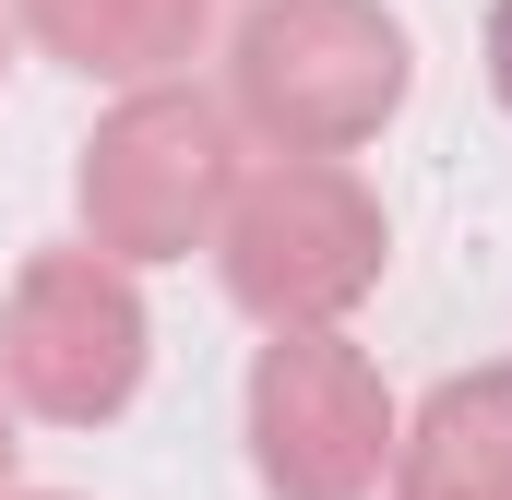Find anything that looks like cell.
<instances>
[{
    "instance_id": "cell-1",
    "label": "cell",
    "mask_w": 512,
    "mask_h": 500,
    "mask_svg": "<svg viewBox=\"0 0 512 500\" xmlns=\"http://www.w3.org/2000/svg\"><path fill=\"white\" fill-rule=\"evenodd\" d=\"M393 215L346 155H262L227 191L215 274L262 334H346V310L382 286Z\"/></svg>"
},
{
    "instance_id": "cell-2",
    "label": "cell",
    "mask_w": 512,
    "mask_h": 500,
    "mask_svg": "<svg viewBox=\"0 0 512 500\" xmlns=\"http://www.w3.org/2000/svg\"><path fill=\"white\" fill-rule=\"evenodd\" d=\"M417 48L382 0H251L227 36V120L274 155H358L405 108Z\"/></svg>"
},
{
    "instance_id": "cell-3",
    "label": "cell",
    "mask_w": 512,
    "mask_h": 500,
    "mask_svg": "<svg viewBox=\"0 0 512 500\" xmlns=\"http://www.w3.org/2000/svg\"><path fill=\"white\" fill-rule=\"evenodd\" d=\"M227 191H239V120H227V96H191V84L120 96L108 120L84 131V167H72L84 250L120 262V274L215 250Z\"/></svg>"
},
{
    "instance_id": "cell-4",
    "label": "cell",
    "mask_w": 512,
    "mask_h": 500,
    "mask_svg": "<svg viewBox=\"0 0 512 500\" xmlns=\"http://www.w3.org/2000/svg\"><path fill=\"white\" fill-rule=\"evenodd\" d=\"M155 358L143 286L96 250H36L0 298V393L48 429H108Z\"/></svg>"
},
{
    "instance_id": "cell-5",
    "label": "cell",
    "mask_w": 512,
    "mask_h": 500,
    "mask_svg": "<svg viewBox=\"0 0 512 500\" xmlns=\"http://www.w3.org/2000/svg\"><path fill=\"white\" fill-rule=\"evenodd\" d=\"M239 429H251L262 500H370L393 477V441H405L382 370L346 334H274L251 358Z\"/></svg>"
},
{
    "instance_id": "cell-6",
    "label": "cell",
    "mask_w": 512,
    "mask_h": 500,
    "mask_svg": "<svg viewBox=\"0 0 512 500\" xmlns=\"http://www.w3.org/2000/svg\"><path fill=\"white\" fill-rule=\"evenodd\" d=\"M203 24H215V0H24V36L60 60V72H84V84H179V60L203 48Z\"/></svg>"
},
{
    "instance_id": "cell-7",
    "label": "cell",
    "mask_w": 512,
    "mask_h": 500,
    "mask_svg": "<svg viewBox=\"0 0 512 500\" xmlns=\"http://www.w3.org/2000/svg\"><path fill=\"white\" fill-rule=\"evenodd\" d=\"M393 489L405 500H512V358L501 370H453L405 417Z\"/></svg>"
},
{
    "instance_id": "cell-8",
    "label": "cell",
    "mask_w": 512,
    "mask_h": 500,
    "mask_svg": "<svg viewBox=\"0 0 512 500\" xmlns=\"http://www.w3.org/2000/svg\"><path fill=\"white\" fill-rule=\"evenodd\" d=\"M489 96L512 108V0H489Z\"/></svg>"
},
{
    "instance_id": "cell-9",
    "label": "cell",
    "mask_w": 512,
    "mask_h": 500,
    "mask_svg": "<svg viewBox=\"0 0 512 500\" xmlns=\"http://www.w3.org/2000/svg\"><path fill=\"white\" fill-rule=\"evenodd\" d=\"M0 500H12V405H0Z\"/></svg>"
},
{
    "instance_id": "cell-10",
    "label": "cell",
    "mask_w": 512,
    "mask_h": 500,
    "mask_svg": "<svg viewBox=\"0 0 512 500\" xmlns=\"http://www.w3.org/2000/svg\"><path fill=\"white\" fill-rule=\"evenodd\" d=\"M12 500H60V489H12Z\"/></svg>"
},
{
    "instance_id": "cell-11",
    "label": "cell",
    "mask_w": 512,
    "mask_h": 500,
    "mask_svg": "<svg viewBox=\"0 0 512 500\" xmlns=\"http://www.w3.org/2000/svg\"><path fill=\"white\" fill-rule=\"evenodd\" d=\"M0 60H12V48H0Z\"/></svg>"
},
{
    "instance_id": "cell-12",
    "label": "cell",
    "mask_w": 512,
    "mask_h": 500,
    "mask_svg": "<svg viewBox=\"0 0 512 500\" xmlns=\"http://www.w3.org/2000/svg\"><path fill=\"white\" fill-rule=\"evenodd\" d=\"M393 500H405V489H393Z\"/></svg>"
}]
</instances>
